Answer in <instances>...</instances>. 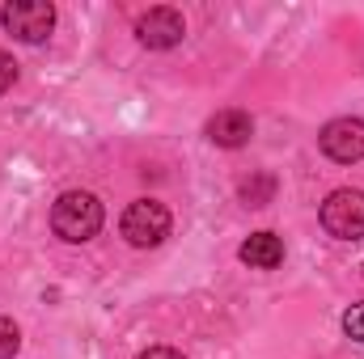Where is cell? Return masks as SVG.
Returning <instances> with one entry per match:
<instances>
[{"label":"cell","mask_w":364,"mask_h":359,"mask_svg":"<svg viewBox=\"0 0 364 359\" xmlns=\"http://www.w3.org/2000/svg\"><path fill=\"white\" fill-rule=\"evenodd\" d=\"M275 199V178L272 174H255V178L242 182V203L246 207H267Z\"/></svg>","instance_id":"cell-9"},{"label":"cell","mask_w":364,"mask_h":359,"mask_svg":"<svg viewBox=\"0 0 364 359\" xmlns=\"http://www.w3.org/2000/svg\"><path fill=\"white\" fill-rule=\"evenodd\" d=\"M0 26L17 38V43H47L55 30V4L51 0H9L0 9Z\"/></svg>","instance_id":"cell-3"},{"label":"cell","mask_w":364,"mask_h":359,"mask_svg":"<svg viewBox=\"0 0 364 359\" xmlns=\"http://www.w3.org/2000/svg\"><path fill=\"white\" fill-rule=\"evenodd\" d=\"M13 85H17V64L9 51H0V93H9Z\"/></svg>","instance_id":"cell-12"},{"label":"cell","mask_w":364,"mask_h":359,"mask_svg":"<svg viewBox=\"0 0 364 359\" xmlns=\"http://www.w3.org/2000/svg\"><path fill=\"white\" fill-rule=\"evenodd\" d=\"M237 258L246 263L250 270H275L284 263V241L275 233H250L237 250Z\"/></svg>","instance_id":"cell-8"},{"label":"cell","mask_w":364,"mask_h":359,"mask_svg":"<svg viewBox=\"0 0 364 359\" xmlns=\"http://www.w3.org/2000/svg\"><path fill=\"white\" fill-rule=\"evenodd\" d=\"M17 347H21V330H17L13 317L0 313V359H13L17 355Z\"/></svg>","instance_id":"cell-10"},{"label":"cell","mask_w":364,"mask_h":359,"mask_svg":"<svg viewBox=\"0 0 364 359\" xmlns=\"http://www.w3.org/2000/svg\"><path fill=\"white\" fill-rule=\"evenodd\" d=\"M250 136H255V118L246 110H216L208 118V140L216 148H242L250 144Z\"/></svg>","instance_id":"cell-7"},{"label":"cell","mask_w":364,"mask_h":359,"mask_svg":"<svg viewBox=\"0 0 364 359\" xmlns=\"http://www.w3.org/2000/svg\"><path fill=\"white\" fill-rule=\"evenodd\" d=\"M136 359H182V351H174V347H149L144 355H136Z\"/></svg>","instance_id":"cell-13"},{"label":"cell","mask_w":364,"mask_h":359,"mask_svg":"<svg viewBox=\"0 0 364 359\" xmlns=\"http://www.w3.org/2000/svg\"><path fill=\"white\" fill-rule=\"evenodd\" d=\"M119 228H123L127 245H136V250H153V245H161V241L170 237L174 216H170V207L157 203V199H136V203H127Z\"/></svg>","instance_id":"cell-2"},{"label":"cell","mask_w":364,"mask_h":359,"mask_svg":"<svg viewBox=\"0 0 364 359\" xmlns=\"http://www.w3.org/2000/svg\"><path fill=\"white\" fill-rule=\"evenodd\" d=\"M322 153L335 161V165H356L364 161V118H331L318 136Z\"/></svg>","instance_id":"cell-5"},{"label":"cell","mask_w":364,"mask_h":359,"mask_svg":"<svg viewBox=\"0 0 364 359\" xmlns=\"http://www.w3.org/2000/svg\"><path fill=\"white\" fill-rule=\"evenodd\" d=\"M182 34H186V21H182L178 9H170V4H157V9H149V13L136 17V38H140L149 51H170V47H178Z\"/></svg>","instance_id":"cell-6"},{"label":"cell","mask_w":364,"mask_h":359,"mask_svg":"<svg viewBox=\"0 0 364 359\" xmlns=\"http://www.w3.org/2000/svg\"><path fill=\"white\" fill-rule=\"evenodd\" d=\"M322 228L339 241H360L364 237V190H331L322 203Z\"/></svg>","instance_id":"cell-4"},{"label":"cell","mask_w":364,"mask_h":359,"mask_svg":"<svg viewBox=\"0 0 364 359\" xmlns=\"http://www.w3.org/2000/svg\"><path fill=\"white\" fill-rule=\"evenodd\" d=\"M102 224H106V207H102V199L90 194V190H64L55 199V207H51V228L68 245L93 241L102 233Z\"/></svg>","instance_id":"cell-1"},{"label":"cell","mask_w":364,"mask_h":359,"mask_svg":"<svg viewBox=\"0 0 364 359\" xmlns=\"http://www.w3.org/2000/svg\"><path fill=\"white\" fill-rule=\"evenodd\" d=\"M343 334H348L352 343H364V300L343 313Z\"/></svg>","instance_id":"cell-11"}]
</instances>
